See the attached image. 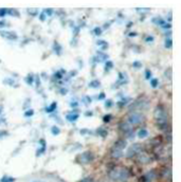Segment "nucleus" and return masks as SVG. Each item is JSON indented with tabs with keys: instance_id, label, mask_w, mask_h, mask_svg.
Wrapping results in <instances>:
<instances>
[{
	"instance_id": "39448f33",
	"label": "nucleus",
	"mask_w": 181,
	"mask_h": 182,
	"mask_svg": "<svg viewBox=\"0 0 181 182\" xmlns=\"http://www.w3.org/2000/svg\"><path fill=\"white\" fill-rule=\"evenodd\" d=\"M91 159H92V156H91V154H90V152H85V154H83L81 156L82 162H84V163L90 162V161H91Z\"/></svg>"
},
{
	"instance_id": "f257e3e1",
	"label": "nucleus",
	"mask_w": 181,
	"mask_h": 182,
	"mask_svg": "<svg viewBox=\"0 0 181 182\" xmlns=\"http://www.w3.org/2000/svg\"><path fill=\"white\" fill-rule=\"evenodd\" d=\"M155 117H156L157 124L160 126V128H164V126L166 125V122H167V116L165 113V109L162 108L160 110V106H159L155 112Z\"/></svg>"
},
{
	"instance_id": "f8f14e48",
	"label": "nucleus",
	"mask_w": 181,
	"mask_h": 182,
	"mask_svg": "<svg viewBox=\"0 0 181 182\" xmlns=\"http://www.w3.org/2000/svg\"><path fill=\"white\" fill-rule=\"evenodd\" d=\"M60 132V128H58L57 126H53L52 127V133L54 136H57Z\"/></svg>"
},
{
	"instance_id": "a878e982",
	"label": "nucleus",
	"mask_w": 181,
	"mask_h": 182,
	"mask_svg": "<svg viewBox=\"0 0 181 182\" xmlns=\"http://www.w3.org/2000/svg\"><path fill=\"white\" fill-rule=\"evenodd\" d=\"M129 35H131V36H136V33H130Z\"/></svg>"
},
{
	"instance_id": "9b49d317",
	"label": "nucleus",
	"mask_w": 181,
	"mask_h": 182,
	"mask_svg": "<svg viewBox=\"0 0 181 182\" xmlns=\"http://www.w3.org/2000/svg\"><path fill=\"white\" fill-rule=\"evenodd\" d=\"M14 180H15L14 178L7 177V176H5V177H3V178L1 179V182H14Z\"/></svg>"
},
{
	"instance_id": "dca6fc26",
	"label": "nucleus",
	"mask_w": 181,
	"mask_h": 182,
	"mask_svg": "<svg viewBox=\"0 0 181 182\" xmlns=\"http://www.w3.org/2000/svg\"><path fill=\"white\" fill-rule=\"evenodd\" d=\"M157 86H158V79H153V81H151V87L155 88Z\"/></svg>"
},
{
	"instance_id": "6e6552de",
	"label": "nucleus",
	"mask_w": 181,
	"mask_h": 182,
	"mask_svg": "<svg viewBox=\"0 0 181 182\" xmlns=\"http://www.w3.org/2000/svg\"><path fill=\"white\" fill-rule=\"evenodd\" d=\"M78 117H79V114L78 113H72V114H68L67 116V120L68 121H70V122H74V121H76L78 120Z\"/></svg>"
},
{
	"instance_id": "f3484780",
	"label": "nucleus",
	"mask_w": 181,
	"mask_h": 182,
	"mask_svg": "<svg viewBox=\"0 0 181 182\" xmlns=\"http://www.w3.org/2000/svg\"><path fill=\"white\" fill-rule=\"evenodd\" d=\"M165 47L166 48H171L172 47V41L171 39H167L166 42H165Z\"/></svg>"
},
{
	"instance_id": "b1692460",
	"label": "nucleus",
	"mask_w": 181,
	"mask_h": 182,
	"mask_svg": "<svg viewBox=\"0 0 181 182\" xmlns=\"http://www.w3.org/2000/svg\"><path fill=\"white\" fill-rule=\"evenodd\" d=\"M110 102H111V101H108V103L106 104V106H108V107L110 106V105H111V103H110Z\"/></svg>"
},
{
	"instance_id": "412c9836",
	"label": "nucleus",
	"mask_w": 181,
	"mask_h": 182,
	"mask_svg": "<svg viewBox=\"0 0 181 182\" xmlns=\"http://www.w3.org/2000/svg\"><path fill=\"white\" fill-rule=\"evenodd\" d=\"M134 66L135 67H141L142 65H141V63H139V61H136V63L134 64Z\"/></svg>"
},
{
	"instance_id": "4468645a",
	"label": "nucleus",
	"mask_w": 181,
	"mask_h": 182,
	"mask_svg": "<svg viewBox=\"0 0 181 182\" xmlns=\"http://www.w3.org/2000/svg\"><path fill=\"white\" fill-rule=\"evenodd\" d=\"M55 107H56V103H53L51 106L49 107V108H47V111L48 112H51V111H53L55 109Z\"/></svg>"
},
{
	"instance_id": "7ed1b4c3",
	"label": "nucleus",
	"mask_w": 181,
	"mask_h": 182,
	"mask_svg": "<svg viewBox=\"0 0 181 182\" xmlns=\"http://www.w3.org/2000/svg\"><path fill=\"white\" fill-rule=\"evenodd\" d=\"M144 120V117L143 114L141 113H138V112H135V113H131L130 116L128 117V123L129 124H132V125H137V124H140V123L143 122Z\"/></svg>"
},
{
	"instance_id": "f03ea898",
	"label": "nucleus",
	"mask_w": 181,
	"mask_h": 182,
	"mask_svg": "<svg viewBox=\"0 0 181 182\" xmlns=\"http://www.w3.org/2000/svg\"><path fill=\"white\" fill-rule=\"evenodd\" d=\"M110 177L114 181H124L128 178V172L125 168H120V170H114L111 172Z\"/></svg>"
},
{
	"instance_id": "a211bd4d",
	"label": "nucleus",
	"mask_w": 181,
	"mask_h": 182,
	"mask_svg": "<svg viewBox=\"0 0 181 182\" xmlns=\"http://www.w3.org/2000/svg\"><path fill=\"white\" fill-rule=\"evenodd\" d=\"M94 32H95V34H97V35H101V33H102V30H101L100 28H95Z\"/></svg>"
},
{
	"instance_id": "9d476101",
	"label": "nucleus",
	"mask_w": 181,
	"mask_h": 182,
	"mask_svg": "<svg viewBox=\"0 0 181 182\" xmlns=\"http://www.w3.org/2000/svg\"><path fill=\"white\" fill-rule=\"evenodd\" d=\"M121 129L126 132H129L130 127H129V125H127L126 123H124V124H121Z\"/></svg>"
},
{
	"instance_id": "5701e85b",
	"label": "nucleus",
	"mask_w": 181,
	"mask_h": 182,
	"mask_svg": "<svg viewBox=\"0 0 181 182\" xmlns=\"http://www.w3.org/2000/svg\"><path fill=\"white\" fill-rule=\"evenodd\" d=\"M31 182H46V181H44V180H33Z\"/></svg>"
},
{
	"instance_id": "ddd939ff",
	"label": "nucleus",
	"mask_w": 181,
	"mask_h": 182,
	"mask_svg": "<svg viewBox=\"0 0 181 182\" xmlns=\"http://www.w3.org/2000/svg\"><path fill=\"white\" fill-rule=\"evenodd\" d=\"M98 86H100V82H98V81H94V82H91V83H90V87L98 88Z\"/></svg>"
},
{
	"instance_id": "4be33fe9",
	"label": "nucleus",
	"mask_w": 181,
	"mask_h": 182,
	"mask_svg": "<svg viewBox=\"0 0 181 182\" xmlns=\"http://www.w3.org/2000/svg\"><path fill=\"white\" fill-rule=\"evenodd\" d=\"M32 114H33V111H30V112H26V116L28 117V116H32Z\"/></svg>"
},
{
	"instance_id": "1a4fd4ad",
	"label": "nucleus",
	"mask_w": 181,
	"mask_h": 182,
	"mask_svg": "<svg viewBox=\"0 0 181 182\" xmlns=\"http://www.w3.org/2000/svg\"><path fill=\"white\" fill-rule=\"evenodd\" d=\"M125 146H126V142H125V141H119L118 143L116 144L117 148H120V149H122V151H123V148Z\"/></svg>"
},
{
	"instance_id": "393cba45",
	"label": "nucleus",
	"mask_w": 181,
	"mask_h": 182,
	"mask_svg": "<svg viewBox=\"0 0 181 182\" xmlns=\"http://www.w3.org/2000/svg\"><path fill=\"white\" fill-rule=\"evenodd\" d=\"M104 96H105V94H104V93H102V94H101V95H100V98H104Z\"/></svg>"
},
{
	"instance_id": "423d86ee",
	"label": "nucleus",
	"mask_w": 181,
	"mask_h": 182,
	"mask_svg": "<svg viewBox=\"0 0 181 182\" xmlns=\"http://www.w3.org/2000/svg\"><path fill=\"white\" fill-rule=\"evenodd\" d=\"M123 156V151L120 148H117V147H114L113 151H112V157L113 158H120Z\"/></svg>"
},
{
	"instance_id": "6ab92c4d",
	"label": "nucleus",
	"mask_w": 181,
	"mask_h": 182,
	"mask_svg": "<svg viewBox=\"0 0 181 182\" xmlns=\"http://www.w3.org/2000/svg\"><path fill=\"white\" fill-rule=\"evenodd\" d=\"M5 12H7V11H5L4 9H0V17H3V16L5 15Z\"/></svg>"
},
{
	"instance_id": "20e7f679",
	"label": "nucleus",
	"mask_w": 181,
	"mask_h": 182,
	"mask_svg": "<svg viewBox=\"0 0 181 182\" xmlns=\"http://www.w3.org/2000/svg\"><path fill=\"white\" fill-rule=\"evenodd\" d=\"M142 149V146H141V144L139 143H136V144H132L131 146H130V148L128 149V151H127V158H131L134 157L135 155L139 154V151Z\"/></svg>"
},
{
	"instance_id": "aec40b11",
	"label": "nucleus",
	"mask_w": 181,
	"mask_h": 182,
	"mask_svg": "<svg viewBox=\"0 0 181 182\" xmlns=\"http://www.w3.org/2000/svg\"><path fill=\"white\" fill-rule=\"evenodd\" d=\"M145 77H146V79H150V70H146L145 71Z\"/></svg>"
},
{
	"instance_id": "2eb2a0df",
	"label": "nucleus",
	"mask_w": 181,
	"mask_h": 182,
	"mask_svg": "<svg viewBox=\"0 0 181 182\" xmlns=\"http://www.w3.org/2000/svg\"><path fill=\"white\" fill-rule=\"evenodd\" d=\"M110 119H111V114H107V116H105L103 117L104 122H109L110 121Z\"/></svg>"
},
{
	"instance_id": "0eeeda50",
	"label": "nucleus",
	"mask_w": 181,
	"mask_h": 182,
	"mask_svg": "<svg viewBox=\"0 0 181 182\" xmlns=\"http://www.w3.org/2000/svg\"><path fill=\"white\" fill-rule=\"evenodd\" d=\"M148 136V132L146 129H140L139 132H138V136L141 139L145 138V136Z\"/></svg>"
}]
</instances>
